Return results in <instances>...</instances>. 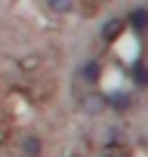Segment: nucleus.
Masks as SVG:
<instances>
[{
	"label": "nucleus",
	"mask_w": 148,
	"mask_h": 157,
	"mask_svg": "<svg viewBox=\"0 0 148 157\" xmlns=\"http://www.w3.org/2000/svg\"><path fill=\"white\" fill-rule=\"evenodd\" d=\"M130 25H127V19L123 16H111L105 25H102V31H99V37L105 40V43H117V40H123V31H127Z\"/></svg>",
	"instance_id": "f257e3e1"
},
{
	"label": "nucleus",
	"mask_w": 148,
	"mask_h": 157,
	"mask_svg": "<svg viewBox=\"0 0 148 157\" xmlns=\"http://www.w3.org/2000/svg\"><path fill=\"white\" fill-rule=\"evenodd\" d=\"M105 108H108L105 93H99V90H87V93L80 96V111H84V114H102Z\"/></svg>",
	"instance_id": "f03ea898"
},
{
	"label": "nucleus",
	"mask_w": 148,
	"mask_h": 157,
	"mask_svg": "<svg viewBox=\"0 0 148 157\" xmlns=\"http://www.w3.org/2000/svg\"><path fill=\"white\" fill-rule=\"evenodd\" d=\"M19 154L22 157H40L43 154V139L37 132H22L19 136Z\"/></svg>",
	"instance_id": "7ed1b4c3"
},
{
	"label": "nucleus",
	"mask_w": 148,
	"mask_h": 157,
	"mask_svg": "<svg viewBox=\"0 0 148 157\" xmlns=\"http://www.w3.org/2000/svg\"><path fill=\"white\" fill-rule=\"evenodd\" d=\"M77 77H80L87 86H99V80H102V59H87L80 65Z\"/></svg>",
	"instance_id": "20e7f679"
},
{
	"label": "nucleus",
	"mask_w": 148,
	"mask_h": 157,
	"mask_svg": "<svg viewBox=\"0 0 148 157\" xmlns=\"http://www.w3.org/2000/svg\"><path fill=\"white\" fill-rule=\"evenodd\" d=\"M105 99H108V108H111V111H117V114H127V111L133 108V96H130V93H123V90L105 93Z\"/></svg>",
	"instance_id": "39448f33"
},
{
	"label": "nucleus",
	"mask_w": 148,
	"mask_h": 157,
	"mask_svg": "<svg viewBox=\"0 0 148 157\" xmlns=\"http://www.w3.org/2000/svg\"><path fill=\"white\" fill-rule=\"evenodd\" d=\"M127 25L142 37V34H148V6H136L130 16H127Z\"/></svg>",
	"instance_id": "423d86ee"
},
{
	"label": "nucleus",
	"mask_w": 148,
	"mask_h": 157,
	"mask_svg": "<svg viewBox=\"0 0 148 157\" xmlns=\"http://www.w3.org/2000/svg\"><path fill=\"white\" fill-rule=\"evenodd\" d=\"M99 157H133V151H130L123 142L111 139V142H105V145L99 148Z\"/></svg>",
	"instance_id": "0eeeda50"
},
{
	"label": "nucleus",
	"mask_w": 148,
	"mask_h": 157,
	"mask_svg": "<svg viewBox=\"0 0 148 157\" xmlns=\"http://www.w3.org/2000/svg\"><path fill=\"white\" fill-rule=\"evenodd\" d=\"M130 74H133V83H136V90H148V65H145V62H133Z\"/></svg>",
	"instance_id": "6e6552de"
},
{
	"label": "nucleus",
	"mask_w": 148,
	"mask_h": 157,
	"mask_svg": "<svg viewBox=\"0 0 148 157\" xmlns=\"http://www.w3.org/2000/svg\"><path fill=\"white\" fill-rule=\"evenodd\" d=\"M46 10L53 16H68L74 13V0H46Z\"/></svg>",
	"instance_id": "1a4fd4ad"
},
{
	"label": "nucleus",
	"mask_w": 148,
	"mask_h": 157,
	"mask_svg": "<svg viewBox=\"0 0 148 157\" xmlns=\"http://www.w3.org/2000/svg\"><path fill=\"white\" fill-rule=\"evenodd\" d=\"M74 6H80L84 19H93V16L102 10V0H74Z\"/></svg>",
	"instance_id": "9d476101"
},
{
	"label": "nucleus",
	"mask_w": 148,
	"mask_h": 157,
	"mask_svg": "<svg viewBox=\"0 0 148 157\" xmlns=\"http://www.w3.org/2000/svg\"><path fill=\"white\" fill-rule=\"evenodd\" d=\"M10 132H13L10 123H6V120H0V145H6V142H10Z\"/></svg>",
	"instance_id": "9b49d317"
},
{
	"label": "nucleus",
	"mask_w": 148,
	"mask_h": 157,
	"mask_svg": "<svg viewBox=\"0 0 148 157\" xmlns=\"http://www.w3.org/2000/svg\"><path fill=\"white\" fill-rule=\"evenodd\" d=\"M65 157H84V154H77V151H74V154H65Z\"/></svg>",
	"instance_id": "f8f14e48"
}]
</instances>
